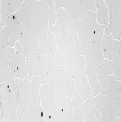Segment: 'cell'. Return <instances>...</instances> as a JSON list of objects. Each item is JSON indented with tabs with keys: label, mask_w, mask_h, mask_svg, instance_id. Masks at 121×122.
Returning <instances> with one entry per match:
<instances>
[{
	"label": "cell",
	"mask_w": 121,
	"mask_h": 122,
	"mask_svg": "<svg viewBox=\"0 0 121 122\" xmlns=\"http://www.w3.org/2000/svg\"><path fill=\"white\" fill-rule=\"evenodd\" d=\"M50 10L45 0H25L16 13L8 17L5 26L10 29L9 47L15 48L17 41L22 46L25 57L29 58L38 46V37L47 38L49 27Z\"/></svg>",
	"instance_id": "6da1fadb"
},
{
	"label": "cell",
	"mask_w": 121,
	"mask_h": 122,
	"mask_svg": "<svg viewBox=\"0 0 121 122\" xmlns=\"http://www.w3.org/2000/svg\"><path fill=\"white\" fill-rule=\"evenodd\" d=\"M96 14L87 10L83 20L78 21L75 30L78 36V42L82 46L81 56L86 59V76L93 97L101 94V86L96 77V69L105 60L101 51L103 25L96 22Z\"/></svg>",
	"instance_id": "7a4b0ae2"
},
{
	"label": "cell",
	"mask_w": 121,
	"mask_h": 122,
	"mask_svg": "<svg viewBox=\"0 0 121 122\" xmlns=\"http://www.w3.org/2000/svg\"><path fill=\"white\" fill-rule=\"evenodd\" d=\"M57 51L55 56L52 57L54 66L56 69L65 70L69 72L72 70V79L75 82L77 92L83 99L84 90L86 88L85 79L86 77V65L82 66L77 57V51L75 42L70 36L66 39L60 26L56 31Z\"/></svg>",
	"instance_id": "3957f363"
},
{
	"label": "cell",
	"mask_w": 121,
	"mask_h": 122,
	"mask_svg": "<svg viewBox=\"0 0 121 122\" xmlns=\"http://www.w3.org/2000/svg\"><path fill=\"white\" fill-rule=\"evenodd\" d=\"M107 82L106 95L98 94L93 97L94 100L102 122H116L121 117V81L116 80L113 75H111L107 77Z\"/></svg>",
	"instance_id": "277c9868"
},
{
	"label": "cell",
	"mask_w": 121,
	"mask_h": 122,
	"mask_svg": "<svg viewBox=\"0 0 121 122\" xmlns=\"http://www.w3.org/2000/svg\"><path fill=\"white\" fill-rule=\"evenodd\" d=\"M50 68V75L48 83L41 85L40 89V105L44 108L49 98L56 90L62 92L67 97L72 98L77 92L75 82L71 79L69 72L65 70L56 69L51 58Z\"/></svg>",
	"instance_id": "5b68a950"
},
{
	"label": "cell",
	"mask_w": 121,
	"mask_h": 122,
	"mask_svg": "<svg viewBox=\"0 0 121 122\" xmlns=\"http://www.w3.org/2000/svg\"><path fill=\"white\" fill-rule=\"evenodd\" d=\"M45 122H75L71 99L56 90L44 107Z\"/></svg>",
	"instance_id": "8992f818"
},
{
	"label": "cell",
	"mask_w": 121,
	"mask_h": 122,
	"mask_svg": "<svg viewBox=\"0 0 121 122\" xmlns=\"http://www.w3.org/2000/svg\"><path fill=\"white\" fill-rule=\"evenodd\" d=\"M0 94L7 107L5 114L0 117V122H11L18 119L17 109L20 103L18 92L14 78L13 64L11 61L5 76L4 82L0 84Z\"/></svg>",
	"instance_id": "52a82bcc"
},
{
	"label": "cell",
	"mask_w": 121,
	"mask_h": 122,
	"mask_svg": "<svg viewBox=\"0 0 121 122\" xmlns=\"http://www.w3.org/2000/svg\"><path fill=\"white\" fill-rule=\"evenodd\" d=\"M51 59L47 56H43L39 46L33 50L30 57L26 58L27 70L31 79L35 76H40L44 85L48 83L50 77Z\"/></svg>",
	"instance_id": "ba28073f"
},
{
	"label": "cell",
	"mask_w": 121,
	"mask_h": 122,
	"mask_svg": "<svg viewBox=\"0 0 121 122\" xmlns=\"http://www.w3.org/2000/svg\"><path fill=\"white\" fill-rule=\"evenodd\" d=\"M88 10L97 14L95 0H71L66 11L68 16L67 29L69 34L75 30L76 23L84 20Z\"/></svg>",
	"instance_id": "9c48e42d"
},
{
	"label": "cell",
	"mask_w": 121,
	"mask_h": 122,
	"mask_svg": "<svg viewBox=\"0 0 121 122\" xmlns=\"http://www.w3.org/2000/svg\"><path fill=\"white\" fill-rule=\"evenodd\" d=\"M15 85L18 92V99L20 104H24L31 100L37 99L40 104V89L43 84V80L40 76L33 77L31 81L25 76L23 80L20 79L15 80Z\"/></svg>",
	"instance_id": "30bf717a"
},
{
	"label": "cell",
	"mask_w": 121,
	"mask_h": 122,
	"mask_svg": "<svg viewBox=\"0 0 121 122\" xmlns=\"http://www.w3.org/2000/svg\"><path fill=\"white\" fill-rule=\"evenodd\" d=\"M101 51L105 59L113 63V76L117 81H121V48L111 34L106 35L104 32Z\"/></svg>",
	"instance_id": "8fae6325"
},
{
	"label": "cell",
	"mask_w": 121,
	"mask_h": 122,
	"mask_svg": "<svg viewBox=\"0 0 121 122\" xmlns=\"http://www.w3.org/2000/svg\"><path fill=\"white\" fill-rule=\"evenodd\" d=\"M109 12L108 25L104 30L106 35L111 34L118 42L121 39V0H104Z\"/></svg>",
	"instance_id": "7c38bea8"
},
{
	"label": "cell",
	"mask_w": 121,
	"mask_h": 122,
	"mask_svg": "<svg viewBox=\"0 0 121 122\" xmlns=\"http://www.w3.org/2000/svg\"><path fill=\"white\" fill-rule=\"evenodd\" d=\"M8 55L9 61L13 64V75L15 81L16 79H20L23 80L25 76L28 79L32 80L28 74L26 64V57L24 49L20 43L17 41L15 48L9 47L8 48Z\"/></svg>",
	"instance_id": "4fadbf2b"
},
{
	"label": "cell",
	"mask_w": 121,
	"mask_h": 122,
	"mask_svg": "<svg viewBox=\"0 0 121 122\" xmlns=\"http://www.w3.org/2000/svg\"><path fill=\"white\" fill-rule=\"evenodd\" d=\"M9 31L8 26H5L0 30V84L4 82L10 62L8 55V48L9 47Z\"/></svg>",
	"instance_id": "5bb4252c"
},
{
	"label": "cell",
	"mask_w": 121,
	"mask_h": 122,
	"mask_svg": "<svg viewBox=\"0 0 121 122\" xmlns=\"http://www.w3.org/2000/svg\"><path fill=\"white\" fill-rule=\"evenodd\" d=\"M96 73L98 81L101 86V93L105 96L108 91L107 78L108 76L113 75L112 61L105 59L103 61L96 67Z\"/></svg>",
	"instance_id": "9a60e30c"
},
{
	"label": "cell",
	"mask_w": 121,
	"mask_h": 122,
	"mask_svg": "<svg viewBox=\"0 0 121 122\" xmlns=\"http://www.w3.org/2000/svg\"><path fill=\"white\" fill-rule=\"evenodd\" d=\"M25 0H0V30L5 27L8 17L16 13L20 9Z\"/></svg>",
	"instance_id": "2e32d148"
},
{
	"label": "cell",
	"mask_w": 121,
	"mask_h": 122,
	"mask_svg": "<svg viewBox=\"0 0 121 122\" xmlns=\"http://www.w3.org/2000/svg\"><path fill=\"white\" fill-rule=\"evenodd\" d=\"M38 43L43 56H46L47 54L49 52L52 57L55 56L57 51L56 37L55 34L50 29L47 38L43 34L39 36Z\"/></svg>",
	"instance_id": "e0dca14e"
},
{
	"label": "cell",
	"mask_w": 121,
	"mask_h": 122,
	"mask_svg": "<svg viewBox=\"0 0 121 122\" xmlns=\"http://www.w3.org/2000/svg\"><path fill=\"white\" fill-rule=\"evenodd\" d=\"M26 114L30 118V122H45L44 109L40 104L36 106L34 100L24 104Z\"/></svg>",
	"instance_id": "ac0fdd59"
},
{
	"label": "cell",
	"mask_w": 121,
	"mask_h": 122,
	"mask_svg": "<svg viewBox=\"0 0 121 122\" xmlns=\"http://www.w3.org/2000/svg\"><path fill=\"white\" fill-rule=\"evenodd\" d=\"M81 109L84 113L85 122H102V119L96 118L97 109L94 100L93 95H90L86 101H83Z\"/></svg>",
	"instance_id": "d6986e66"
},
{
	"label": "cell",
	"mask_w": 121,
	"mask_h": 122,
	"mask_svg": "<svg viewBox=\"0 0 121 122\" xmlns=\"http://www.w3.org/2000/svg\"><path fill=\"white\" fill-rule=\"evenodd\" d=\"M68 16L66 11L62 8H61L57 13V17L55 25L49 28L52 32L55 34L58 30L59 26H60L65 39L69 36V33L67 29L68 23Z\"/></svg>",
	"instance_id": "ffe728a7"
},
{
	"label": "cell",
	"mask_w": 121,
	"mask_h": 122,
	"mask_svg": "<svg viewBox=\"0 0 121 122\" xmlns=\"http://www.w3.org/2000/svg\"><path fill=\"white\" fill-rule=\"evenodd\" d=\"M96 14V22L99 25H104V30L108 25L109 12L106 3L104 0H100L99 6Z\"/></svg>",
	"instance_id": "44dd1931"
},
{
	"label": "cell",
	"mask_w": 121,
	"mask_h": 122,
	"mask_svg": "<svg viewBox=\"0 0 121 122\" xmlns=\"http://www.w3.org/2000/svg\"><path fill=\"white\" fill-rule=\"evenodd\" d=\"M46 3L48 5L50 10V17L48 21V26L49 28L55 25L57 14L55 11V3L54 0H45Z\"/></svg>",
	"instance_id": "7402d4cb"
},
{
	"label": "cell",
	"mask_w": 121,
	"mask_h": 122,
	"mask_svg": "<svg viewBox=\"0 0 121 122\" xmlns=\"http://www.w3.org/2000/svg\"><path fill=\"white\" fill-rule=\"evenodd\" d=\"M17 114L20 122H30V118L26 114L24 104H20L17 109Z\"/></svg>",
	"instance_id": "603a6c76"
},
{
	"label": "cell",
	"mask_w": 121,
	"mask_h": 122,
	"mask_svg": "<svg viewBox=\"0 0 121 122\" xmlns=\"http://www.w3.org/2000/svg\"><path fill=\"white\" fill-rule=\"evenodd\" d=\"M72 116L75 122H85L83 112L81 108H73Z\"/></svg>",
	"instance_id": "cb8c5ba5"
},
{
	"label": "cell",
	"mask_w": 121,
	"mask_h": 122,
	"mask_svg": "<svg viewBox=\"0 0 121 122\" xmlns=\"http://www.w3.org/2000/svg\"><path fill=\"white\" fill-rule=\"evenodd\" d=\"M71 0H54L55 3V11L57 14L58 10L61 8H62L64 10L66 11L67 7L68 6Z\"/></svg>",
	"instance_id": "d4e9b609"
},
{
	"label": "cell",
	"mask_w": 121,
	"mask_h": 122,
	"mask_svg": "<svg viewBox=\"0 0 121 122\" xmlns=\"http://www.w3.org/2000/svg\"><path fill=\"white\" fill-rule=\"evenodd\" d=\"M72 106L73 108H81L83 100L81 96L77 92L71 98Z\"/></svg>",
	"instance_id": "484cf974"
},
{
	"label": "cell",
	"mask_w": 121,
	"mask_h": 122,
	"mask_svg": "<svg viewBox=\"0 0 121 122\" xmlns=\"http://www.w3.org/2000/svg\"><path fill=\"white\" fill-rule=\"evenodd\" d=\"M0 116H2L3 115L5 114L7 110V104L5 100L3 99L1 95H0Z\"/></svg>",
	"instance_id": "4316f807"
},
{
	"label": "cell",
	"mask_w": 121,
	"mask_h": 122,
	"mask_svg": "<svg viewBox=\"0 0 121 122\" xmlns=\"http://www.w3.org/2000/svg\"><path fill=\"white\" fill-rule=\"evenodd\" d=\"M83 96L85 98L87 99V98L89 97L90 95H93L92 90L91 89V87L88 85H86V88L84 90Z\"/></svg>",
	"instance_id": "83f0119b"
},
{
	"label": "cell",
	"mask_w": 121,
	"mask_h": 122,
	"mask_svg": "<svg viewBox=\"0 0 121 122\" xmlns=\"http://www.w3.org/2000/svg\"><path fill=\"white\" fill-rule=\"evenodd\" d=\"M69 36L72 38L73 41H74L75 42H78V33L77 32V31L75 30H74L72 32H71V33L69 34Z\"/></svg>",
	"instance_id": "f1b7e54d"
},
{
	"label": "cell",
	"mask_w": 121,
	"mask_h": 122,
	"mask_svg": "<svg viewBox=\"0 0 121 122\" xmlns=\"http://www.w3.org/2000/svg\"><path fill=\"white\" fill-rule=\"evenodd\" d=\"M75 46H76V48L77 51V53L78 55L81 56V50H82V46H81V44L79 43L78 42H76L75 43Z\"/></svg>",
	"instance_id": "f546056e"
},
{
	"label": "cell",
	"mask_w": 121,
	"mask_h": 122,
	"mask_svg": "<svg viewBox=\"0 0 121 122\" xmlns=\"http://www.w3.org/2000/svg\"><path fill=\"white\" fill-rule=\"evenodd\" d=\"M77 57L79 61H80V63L81 64V65L82 66H83L85 64L86 59H85V58L83 56H81L77 53Z\"/></svg>",
	"instance_id": "4dcf8cb0"
},
{
	"label": "cell",
	"mask_w": 121,
	"mask_h": 122,
	"mask_svg": "<svg viewBox=\"0 0 121 122\" xmlns=\"http://www.w3.org/2000/svg\"><path fill=\"white\" fill-rule=\"evenodd\" d=\"M100 118H101L100 113V112L98 111V110H97L96 112V118L97 120H99L100 119Z\"/></svg>",
	"instance_id": "1f68e13d"
},
{
	"label": "cell",
	"mask_w": 121,
	"mask_h": 122,
	"mask_svg": "<svg viewBox=\"0 0 121 122\" xmlns=\"http://www.w3.org/2000/svg\"><path fill=\"white\" fill-rule=\"evenodd\" d=\"M100 0H95V4H96V9L98 10L99 8V2H100Z\"/></svg>",
	"instance_id": "d6a6232c"
},
{
	"label": "cell",
	"mask_w": 121,
	"mask_h": 122,
	"mask_svg": "<svg viewBox=\"0 0 121 122\" xmlns=\"http://www.w3.org/2000/svg\"><path fill=\"white\" fill-rule=\"evenodd\" d=\"M34 104L36 106H38V105L39 104V103H38V100L37 99H35V100H34Z\"/></svg>",
	"instance_id": "836d02e7"
},
{
	"label": "cell",
	"mask_w": 121,
	"mask_h": 122,
	"mask_svg": "<svg viewBox=\"0 0 121 122\" xmlns=\"http://www.w3.org/2000/svg\"><path fill=\"white\" fill-rule=\"evenodd\" d=\"M85 82H86V85H88L89 81H88V77H87V76H86V79H85Z\"/></svg>",
	"instance_id": "e575fe53"
},
{
	"label": "cell",
	"mask_w": 121,
	"mask_h": 122,
	"mask_svg": "<svg viewBox=\"0 0 121 122\" xmlns=\"http://www.w3.org/2000/svg\"><path fill=\"white\" fill-rule=\"evenodd\" d=\"M46 56H47L48 58H50V59H51V58H52V57L51 56V55H50V53L49 52H48V53L47 54Z\"/></svg>",
	"instance_id": "d590c367"
},
{
	"label": "cell",
	"mask_w": 121,
	"mask_h": 122,
	"mask_svg": "<svg viewBox=\"0 0 121 122\" xmlns=\"http://www.w3.org/2000/svg\"><path fill=\"white\" fill-rule=\"evenodd\" d=\"M116 122H121V117H119L116 120Z\"/></svg>",
	"instance_id": "8d00e7d4"
},
{
	"label": "cell",
	"mask_w": 121,
	"mask_h": 122,
	"mask_svg": "<svg viewBox=\"0 0 121 122\" xmlns=\"http://www.w3.org/2000/svg\"><path fill=\"white\" fill-rule=\"evenodd\" d=\"M11 122H20L19 121V120L18 119H16V120H13Z\"/></svg>",
	"instance_id": "74e56055"
}]
</instances>
